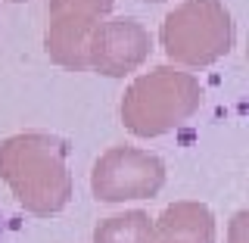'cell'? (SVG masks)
<instances>
[{"mask_svg":"<svg viewBox=\"0 0 249 243\" xmlns=\"http://www.w3.org/2000/svg\"><path fill=\"white\" fill-rule=\"evenodd\" d=\"M115 0H50L44 50L69 72H88L90 35L112 13Z\"/></svg>","mask_w":249,"mask_h":243,"instance_id":"5b68a950","label":"cell"},{"mask_svg":"<svg viewBox=\"0 0 249 243\" xmlns=\"http://www.w3.org/2000/svg\"><path fill=\"white\" fill-rule=\"evenodd\" d=\"M153 218L140 209L103 218L93 228V243H153Z\"/></svg>","mask_w":249,"mask_h":243,"instance_id":"ba28073f","label":"cell"},{"mask_svg":"<svg viewBox=\"0 0 249 243\" xmlns=\"http://www.w3.org/2000/svg\"><path fill=\"white\" fill-rule=\"evenodd\" d=\"M69 144L47 131H22L0 144V178L25 212L50 218L72 200Z\"/></svg>","mask_w":249,"mask_h":243,"instance_id":"6da1fadb","label":"cell"},{"mask_svg":"<svg viewBox=\"0 0 249 243\" xmlns=\"http://www.w3.org/2000/svg\"><path fill=\"white\" fill-rule=\"evenodd\" d=\"M143 3H162V0H143Z\"/></svg>","mask_w":249,"mask_h":243,"instance_id":"7c38bea8","label":"cell"},{"mask_svg":"<svg viewBox=\"0 0 249 243\" xmlns=\"http://www.w3.org/2000/svg\"><path fill=\"white\" fill-rule=\"evenodd\" d=\"M10 3H25V0H10Z\"/></svg>","mask_w":249,"mask_h":243,"instance_id":"4fadbf2b","label":"cell"},{"mask_svg":"<svg viewBox=\"0 0 249 243\" xmlns=\"http://www.w3.org/2000/svg\"><path fill=\"white\" fill-rule=\"evenodd\" d=\"M156 240H184V243H215V215L206 203L181 200L162 209L153 222Z\"/></svg>","mask_w":249,"mask_h":243,"instance_id":"52a82bcc","label":"cell"},{"mask_svg":"<svg viewBox=\"0 0 249 243\" xmlns=\"http://www.w3.org/2000/svg\"><path fill=\"white\" fill-rule=\"evenodd\" d=\"M159 37L175 66H212L233 47L231 10L221 0H184L165 16Z\"/></svg>","mask_w":249,"mask_h":243,"instance_id":"3957f363","label":"cell"},{"mask_svg":"<svg viewBox=\"0 0 249 243\" xmlns=\"http://www.w3.org/2000/svg\"><path fill=\"white\" fill-rule=\"evenodd\" d=\"M165 184V162L150 150L137 147H109L93 162L90 190L100 203L150 200Z\"/></svg>","mask_w":249,"mask_h":243,"instance_id":"277c9868","label":"cell"},{"mask_svg":"<svg viewBox=\"0 0 249 243\" xmlns=\"http://www.w3.org/2000/svg\"><path fill=\"white\" fill-rule=\"evenodd\" d=\"M202 88L190 72L175 66H156L131 81L122 97V122L134 137H162L196 115Z\"/></svg>","mask_w":249,"mask_h":243,"instance_id":"7a4b0ae2","label":"cell"},{"mask_svg":"<svg viewBox=\"0 0 249 243\" xmlns=\"http://www.w3.org/2000/svg\"><path fill=\"white\" fill-rule=\"evenodd\" d=\"M153 243H184V240H153Z\"/></svg>","mask_w":249,"mask_h":243,"instance_id":"8fae6325","label":"cell"},{"mask_svg":"<svg viewBox=\"0 0 249 243\" xmlns=\"http://www.w3.org/2000/svg\"><path fill=\"white\" fill-rule=\"evenodd\" d=\"M246 222H249V215L246 212H237V218H233V224H231V243H249Z\"/></svg>","mask_w":249,"mask_h":243,"instance_id":"9c48e42d","label":"cell"},{"mask_svg":"<svg viewBox=\"0 0 249 243\" xmlns=\"http://www.w3.org/2000/svg\"><path fill=\"white\" fill-rule=\"evenodd\" d=\"M153 41L143 22L131 16H115L103 19L90 35V50H88V69L106 75V78H124L137 72L150 59Z\"/></svg>","mask_w":249,"mask_h":243,"instance_id":"8992f818","label":"cell"},{"mask_svg":"<svg viewBox=\"0 0 249 243\" xmlns=\"http://www.w3.org/2000/svg\"><path fill=\"white\" fill-rule=\"evenodd\" d=\"M3 237H6V218H3V212H0V243H3Z\"/></svg>","mask_w":249,"mask_h":243,"instance_id":"30bf717a","label":"cell"}]
</instances>
